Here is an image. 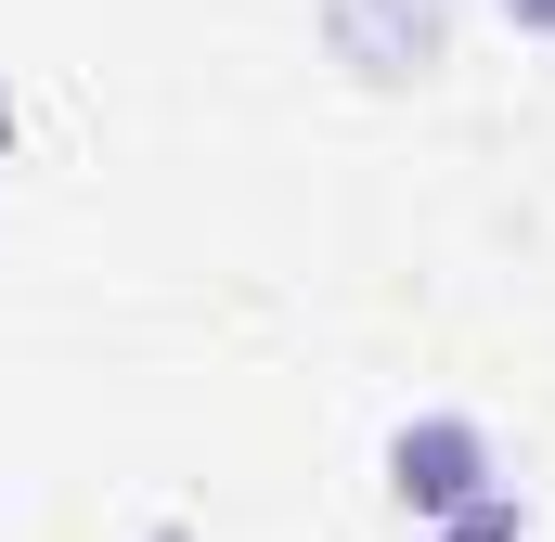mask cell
Instances as JSON below:
<instances>
[{
  "mask_svg": "<svg viewBox=\"0 0 555 542\" xmlns=\"http://www.w3.org/2000/svg\"><path fill=\"white\" fill-rule=\"evenodd\" d=\"M388 491H401V517H465V504H491L504 491V465H491V426L478 413H414L401 439H388Z\"/></svg>",
  "mask_w": 555,
  "mask_h": 542,
  "instance_id": "1",
  "label": "cell"
},
{
  "mask_svg": "<svg viewBox=\"0 0 555 542\" xmlns=\"http://www.w3.org/2000/svg\"><path fill=\"white\" fill-rule=\"evenodd\" d=\"M323 39H336V65L401 91V78H426L452 52V0H323Z\"/></svg>",
  "mask_w": 555,
  "mask_h": 542,
  "instance_id": "2",
  "label": "cell"
},
{
  "mask_svg": "<svg viewBox=\"0 0 555 542\" xmlns=\"http://www.w3.org/2000/svg\"><path fill=\"white\" fill-rule=\"evenodd\" d=\"M426 542H530V504H517V491H491V504H465V517H439Z\"/></svg>",
  "mask_w": 555,
  "mask_h": 542,
  "instance_id": "3",
  "label": "cell"
},
{
  "mask_svg": "<svg viewBox=\"0 0 555 542\" xmlns=\"http://www.w3.org/2000/svg\"><path fill=\"white\" fill-rule=\"evenodd\" d=\"M504 26L517 39H555V0H504Z\"/></svg>",
  "mask_w": 555,
  "mask_h": 542,
  "instance_id": "4",
  "label": "cell"
},
{
  "mask_svg": "<svg viewBox=\"0 0 555 542\" xmlns=\"http://www.w3.org/2000/svg\"><path fill=\"white\" fill-rule=\"evenodd\" d=\"M0 155H13V91H0Z\"/></svg>",
  "mask_w": 555,
  "mask_h": 542,
  "instance_id": "5",
  "label": "cell"
}]
</instances>
